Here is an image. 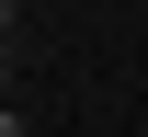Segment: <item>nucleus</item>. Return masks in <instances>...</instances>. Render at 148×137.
<instances>
[{"label":"nucleus","mask_w":148,"mask_h":137,"mask_svg":"<svg viewBox=\"0 0 148 137\" xmlns=\"http://www.w3.org/2000/svg\"><path fill=\"white\" fill-rule=\"evenodd\" d=\"M0 103H12V34H0Z\"/></svg>","instance_id":"obj_1"},{"label":"nucleus","mask_w":148,"mask_h":137,"mask_svg":"<svg viewBox=\"0 0 148 137\" xmlns=\"http://www.w3.org/2000/svg\"><path fill=\"white\" fill-rule=\"evenodd\" d=\"M137 137H148V126H137Z\"/></svg>","instance_id":"obj_4"},{"label":"nucleus","mask_w":148,"mask_h":137,"mask_svg":"<svg viewBox=\"0 0 148 137\" xmlns=\"http://www.w3.org/2000/svg\"><path fill=\"white\" fill-rule=\"evenodd\" d=\"M0 137H23V114H12V103H0Z\"/></svg>","instance_id":"obj_2"},{"label":"nucleus","mask_w":148,"mask_h":137,"mask_svg":"<svg viewBox=\"0 0 148 137\" xmlns=\"http://www.w3.org/2000/svg\"><path fill=\"white\" fill-rule=\"evenodd\" d=\"M0 34H12V0H0Z\"/></svg>","instance_id":"obj_3"}]
</instances>
